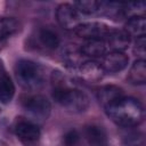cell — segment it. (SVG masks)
Here are the masks:
<instances>
[{
    "instance_id": "cell-1",
    "label": "cell",
    "mask_w": 146,
    "mask_h": 146,
    "mask_svg": "<svg viewBox=\"0 0 146 146\" xmlns=\"http://www.w3.org/2000/svg\"><path fill=\"white\" fill-rule=\"evenodd\" d=\"M104 108L114 123L124 128L138 125L145 115L143 104L132 97L122 96Z\"/></svg>"
},
{
    "instance_id": "cell-2",
    "label": "cell",
    "mask_w": 146,
    "mask_h": 146,
    "mask_svg": "<svg viewBox=\"0 0 146 146\" xmlns=\"http://www.w3.org/2000/svg\"><path fill=\"white\" fill-rule=\"evenodd\" d=\"M15 75L18 83L27 90H36L44 83V71L43 68L29 59H21L15 66Z\"/></svg>"
},
{
    "instance_id": "cell-3",
    "label": "cell",
    "mask_w": 146,
    "mask_h": 146,
    "mask_svg": "<svg viewBox=\"0 0 146 146\" xmlns=\"http://www.w3.org/2000/svg\"><path fill=\"white\" fill-rule=\"evenodd\" d=\"M54 99L64 108L73 113L84 112L89 107L88 96L79 89L64 87H57L52 94Z\"/></svg>"
},
{
    "instance_id": "cell-4",
    "label": "cell",
    "mask_w": 146,
    "mask_h": 146,
    "mask_svg": "<svg viewBox=\"0 0 146 146\" xmlns=\"http://www.w3.org/2000/svg\"><path fill=\"white\" fill-rule=\"evenodd\" d=\"M23 108L34 121L47 120L51 112L49 100L42 95H32L26 97L23 102Z\"/></svg>"
},
{
    "instance_id": "cell-5",
    "label": "cell",
    "mask_w": 146,
    "mask_h": 146,
    "mask_svg": "<svg viewBox=\"0 0 146 146\" xmlns=\"http://www.w3.org/2000/svg\"><path fill=\"white\" fill-rule=\"evenodd\" d=\"M15 135L24 146H36L41 132L39 127L31 120H19L15 124Z\"/></svg>"
},
{
    "instance_id": "cell-6",
    "label": "cell",
    "mask_w": 146,
    "mask_h": 146,
    "mask_svg": "<svg viewBox=\"0 0 146 146\" xmlns=\"http://www.w3.org/2000/svg\"><path fill=\"white\" fill-rule=\"evenodd\" d=\"M56 18L58 24L65 30H75L81 24L78 10L70 3H62L57 7Z\"/></svg>"
},
{
    "instance_id": "cell-7",
    "label": "cell",
    "mask_w": 146,
    "mask_h": 146,
    "mask_svg": "<svg viewBox=\"0 0 146 146\" xmlns=\"http://www.w3.org/2000/svg\"><path fill=\"white\" fill-rule=\"evenodd\" d=\"M110 27L103 23L90 22L82 23L75 30V34L84 40H94V39H105L107 33L110 32Z\"/></svg>"
},
{
    "instance_id": "cell-8",
    "label": "cell",
    "mask_w": 146,
    "mask_h": 146,
    "mask_svg": "<svg viewBox=\"0 0 146 146\" xmlns=\"http://www.w3.org/2000/svg\"><path fill=\"white\" fill-rule=\"evenodd\" d=\"M129 58L124 52L121 51H110L103 57L100 65L105 73H116L127 67Z\"/></svg>"
},
{
    "instance_id": "cell-9",
    "label": "cell",
    "mask_w": 146,
    "mask_h": 146,
    "mask_svg": "<svg viewBox=\"0 0 146 146\" xmlns=\"http://www.w3.org/2000/svg\"><path fill=\"white\" fill-rule=\"evenodd\" d=\"M105 43L111 51L123 52L130 44V35L124 30H110L105 36Z\"/></svg>"
},
{
    "instance_id": "cell-10",
    "label": "cell",
    "mask_w": 146,
    "mask_h": 146,
    "mask_svg": "<svg viewBox=\"0 0 146 146\" xmlns=\"http://www.w3.org/2000/svg\"><path fill=\"white\" fill-rule=\"evenodd\" d=\"M79 71H80L81 79L83 81L88 82V83L99 82L104 78V74H105V72H104L103 66L100 65V63H98V62H96L94 59L83 62L80 65Z\"/></svg>"
},
{
    "instance_id": "cell-11",
    "label": "cell",
    "mask_w": 146,
    "mask_h": 146,
    "mask_svg": "<svg viewBox=\"0 0 146 146\" xmlns=\"http://www.w3.org/2000/svg\"><path fill=\"white\" fill-rule=\"evenodd\" d=\"M83 138L88 146H108L105 130L96 124H89L83 130Z\"/></svg>"
},
{
    "instance_id": "cell-12",
    "label": "cell",
    "mask_w": 146,
    "mask_h": 146,
    "mask_svg": "<svg viewBox=\"0 0 146 146\" xmlns=\"http://www.w3.org/2000/svg\"><path fill=\"white\" fill-rule=\"evenodd\" d=\"M81 51L83 56L90 58H98L104 57L107 54V46L104 39H94V40H86V42L81 46Z\"/></svg>"
},
{
    "instance_id": "cell-13",
    "label": "cell",
    "mask_w": 146,
    "mask_h": 146,
    "mask_svg": "<svg viewBox=\"0 0 146 146\" xmlns=\"http://www.w3.org/2000/svg\"><path fill=\"white\" fill-rule=\"evenodd\" d=\"M124 31L130 35V36H136L141 38L145 36V31H146V21L144 16L140 15H133L131 16L127 23H125V27Z\"/></svg>"
},
{
    "instance_id": "cell-14",
    "label": "cell",
    "mask_w": 146,
    "mask_h": 146,
    "mask_svg": "<svg viewBox=\"0 0 146 146\" xmlns=\"http://www.w3.org/2000/svg\"><path fill=\"white\" fill-rule=\"evenodd\" d=\"M122 96H123L122 90L119 87H115V86H105V87H102L98 90V94H97L98 100L100 102V104L104 107H106L107 105H110L114 100L121 98Z\"/></svg>"
},
{
    "instance_id": "cell-15",
    "label": "cell",
    "mask_w": 146,
    "mask_h": 146,
    "mask_svg": "<svg viewBox=\"0 0 146 146\" xmlns=\"http://www.w3.org/2000/svg\"><path fill=\"white\" fill-rule=\"evenodd\" d=\"M128 79L132 84H144L146 81V62L145 59H137L130 67Z\"/></svg>"
},
{
    "instance_id": "cell-16",
    "label": "cell",
    "mask_w": 146,
    "mask_h": 146,
    "mask_svg": "<svg viewBox=\"0 0 146 146\" xmlns=\"http://www.w3.org/2000/svg\"><path fill=\"white\" fill-rule=\"evenodd\" d=\"M15 94V86L10 76L5 72L0 71V102L6 104L9 103Z\"/></svg>"
},
{
    "instance_id": "cell-17",
    "label": "cell",
    "mask_w": 146,
    "mask_h": 146,
    "mask_svg": "<svg viewBox=\"0 0 146 146\" xmlns=\"http://www.w3.org/2000/svg\"><path fill=\"white\" fill-rule=\"evenodd\" d=\"M19 22L15 17L1 16L0 17V40H5L14 35L19 30Z\"/></svg>"
},
{
    "instance_id": "cell-18",
    "label": "cell",
    "mask_w": 146,
    "mask_h": 146,
    "mask_svg": "<svg viewBox=\"0 0 146 146\" xmlns=\"http://www.w3.org/2000/svg\"><path fill=\"white\" fill-rule=\"evenodd\" d=\"M63 59L65 60V63L68 65V66H80L83 62H82V57H83V54L81 51L80 48H76L74 44H67L63 51Z\"/></svg>"
},
{
    "instance_id": "cell-19",
    "label": "cell",
    "mask_w": 146,
    "mask_h": 146,
    "mask_svg": "<svg viewBox=\"0 0 146 146\" xmlns=\"http://www.w3.org/2000/svg\"><path fill=\"white\" fill-rule=\"evenodd\" d=\"M38 38L41 44L48 49H56L59 46V38L49 29H41L38 33Z\"/></svg>"
},
{
    "instance_id": "cell-20",
    "label": "cell",
    "mask_w": 146,
    "mask_h": 146,
    "mask_svg": "<svg viewBox=\"0 0 146 146\" xmlns=\"http://www.w3.org/2000/svg\"><path fill=\"white\" fill-rule=\"evenodd\" d=\"M73 6L78 10V13H81L84 15H94V14L99 13L100 1L82 0V1H76Z\"/></svg>"
},
{
    "instance_id": "cell-21",
    "label": "cell",
    "mask_w": 146,
    "mask_h": 146,
    "mask_svg": "<svg viewBox=\"0 0 146 146\" xmlns=\"http://www.w3.org/2000/svg\"><path fill=\"white\" fill-rule=\"evenodd\" d=\"M63 144L64 146H83L81 135L74 129L68 130L63 136Z\"/></svg>"
},
{
    "instance_id": "cell-22",
    "label": "cell",
    "mask_w": 146,
    "mask_h": 146,
    "mask_svg": "<svg viewBox=\"0 0 146 146\" xmlns=\"http://www.w3.org/2000/svg\"><path fill=\"white\" fill-rule=\"evenodd\" d=\"M135 46H136V47H135L133 51H135L137 55L140 56V59H144V56H145V36L138 38Z\"/></svg>"
}]
</instances>
